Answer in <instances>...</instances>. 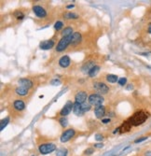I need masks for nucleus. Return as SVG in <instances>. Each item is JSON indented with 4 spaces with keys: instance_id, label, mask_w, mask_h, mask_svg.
Segmentation results:
<instances>
[{
    "instance_id": "f257e3e1",
    "label": "nucleus",
    "mask_w": 151,
    "mask_h": 156,
    "mask_svg": "<svg viewBox=\"0 0 151 156\" xmlns=\"http://www.w3.org/2000/svg\"><path fill=\"white\" fill-rule=\"evenodd\" d=\"M147 115L143 111H138L136 113H134L132 117H131L128 121L130 122V123L132 126H138L141 125L144 122L147 121Z\"/></svg>"
},
{
    "instance_id": "f03ea898",
    "label": "nucleus",
    "mask_w": 151,
    "mask_h": 156,
    "mask_svg": "<svg viewBox=\"0 0 151 156\" xmlns=\"http://www.w3.org/2000/svg\"><path fill=\"white\" fill-rule=\"evenodd\" d=\"M71 41H72V36L62 38V39L59 41L58 45H57V47H56V51H64L67 47H68V45L71 43Z\"/></svg>"
},
{
    "instance_id": "7ed1b4c3",
    "label": "nucleus",
    "mask_w": 151,
    "mask_h": 156,
    "mask_svg": "<svg viewBox=\"0 0 151 156\" xmlns=\"http://www.w3.org/2000/svg\"><path fill=\"white\" fill-rule=\"evenodd\" d=\"M38 150H39L40 153H42V154H49V153H51L52 152H54L56 150V146L53 143H45L40 145L39 148H38Z\"/></svg>"
},
{
    "instance_id": "20e7f679",
    "label": "nucleus",
    "mask_w": 151,
    "mask_h": 156,
    "mask_svg": "<svg viewBox=\"0 0 151 156\" xmlns=\"http://www.w3.org/2000/svg\"><path fill=\"white\" fill-rule=\"evenodd\" d=\"M89 100V104L91 106H94V107H98V106H101L104 102V98L99 95V94H96V93H93V94H91L88 98Z\"/></svg>"
},
{
    "instance_id": "39448f33",
    "label": "nucleus",
    "mask_w": 151,
    "mask_h": 156,
    "mask_svg": "<svg viewBox=\"0 0 151 156\" xmlns=\"http://www.w3.org/2000/svg\"><path fill=\"white\" fill-rule=\"evenodd\" d=\"M75 135V130L74 129H67L63 132L61 135V141L62 142H67L68 140L73 137Z\"/></svg>"
},
{
    "instance_id": "423d86ee",
    "label": "nucleus",
    "mask_w": 151,
    "mask_h": 156,
    "mask_svg": "<svg viewBox=\"0 0 151 156\" xmlns=\"http://www.w3.org/2000/svg\"><path fill=\"white\" fill-rule=\"evenodd\" d=\"M73 108H74V103H72L71 101H67L66 104L64 105V107H63V109H62L61 112H60L61 116H63V117H64V116H67V115H68V114H69L72 111Z\"/></svg>"
},
{
    "instance_id": "0eeeda50",
    "label": "nucleus",
    "mask_w": 151,
    "mask_h": 156,
    "mask_svg": "<svg viewBox=\"0 0 151 156\" xmlns=\"http://www.w3.org/2000/svg\"><path fill=\"white\" fill-rule=\"evenodd\" d=\"M33 11L39 18H45L47 16V11L41 6H34Z\"/></svg>"
},
{
    "instance_id": "6e6552de",
    "label": "nucleus",
    "mask_w": 151,
    "mask_h": 156,
    "mask_svg": "<svg viewBox=\"0 0 151 156\" xmlns=\"http://www.w3.org/2000/svg\"><path fill=\"white\" fill-rule=\"evenodd\" d=\"M93 87H94V89H96L98 92L102 93H106L109 91L108 86L103 82H95L93 84Z\"/></svg>"
},
{
    "instance_id": "1a4fd4ad",
    "label": "nucleus",
    "mask_w": 151,
    "mask_h": 156,
    "mask_svg": "<svg viewBox=\"0 0 151 156\" xmlns=\"http://www.w3.org/2000/svg\"><path fill=\"white\" fill-rule=\"evenodd\" d=\"M86 99H87V93L84 91H80L75 95V102H76V103L83 104V103H85Z\"/></svg>"
},
{
    "instance_id": "9d476101",
    "label": "nucleus",
    "mask_w": 151,
    "mask_h": 156,
    "mask_svg": "<svg viewBox=\"0 0 151 156\" xmlns=\"http://www.w3.org/2000/svg\"><path fill=\"white\" fill-rule=\"evenodd\" d=\"M18 83H19V86L23 87V88L27 89V90H29L33 86V82L29 79H21V80H19Z\"/></svg>"
},
{
    "instance_id": "9b49d317",
    "label": "nucleus",
    "mask_w": 151,
    "mask_h": 156,
    "mask_svg": "<svg viewBox=\"0 0 151 156\" xmlns=\"http://www.w3.org/2000/svg\"><path fill=\"white\" fill-rule=\"evenodd\" d=\"M54 47V41L53 40H44L40 43V48L42 50H50Z\"/></svg>"
},
{
    "instance_id": "f8f14e48",
    "label": "nucleus",
    "mask_w": 151,
    "mask_h": 156,
    "mask_svg": "<svg viewBox=\"0 0 151 156\" xmlns=\"http://www.w3.org/2000/svg\"><path fill=\"white\" fill-rule=\"evenodd\" d=\"M94 113H95V116H96V118L98 119H101L104 117V115L105 114V107L103 105L101 106H98L95 108V110H94Z\"/></svg>"
},
{
    "instance_id": "ddd939ff",
    "label": "nucleus",
    "mask_w": 151,
    "mask_h": 156,
    "mask_svg": "<svg viewBox=\"0 0 151 156\" xmlns=\"http://www.w3.org/2000/svg\"><path fill=\"white\" fill-rule=\"evenodd\" d=\"M73 110H74V113H75L76 116H82V115L84 114L83 110H82L81 104H79V103H76V102L74 103V108H73Z\"/></svg>"
},
{
    "instance_id": "4468645a",
    "label": "nucleus",
    "mask_w": 151,
    "mask_h": 156,
    "mask_svg": "<svg viewBox=\"0 0 151 156\" xmlns=\"http://www.w3.org/2000/svg\"><path fill=\"white\" fill-rule=\"evenodd\" d=\"M70 58L67 56V55H64L63 56L61 59L59 60V65L62 67H67L69 65H70Z\"/></svg>"
},
{
    "instance_id": "2eb2a0df",
    "label": "nucleus",
    "mask_w": 151,
    "mask_h": 156,
    "mask_svg": "<svg viewBox=\"0 0 151 156\" xmlns=\"http://www.w3.org/2000/svg\"><path fill=\"white\" fill-rule=\"evenodd\" d=\"M132 125L130 123V122L126 121V122H124V123L122 124L121 126L119 127V132L120 133H127V132H129L132 129Z\"/></svg>"
},
{
    "instance_id": "dca6fc26",
    "label": "nucleus",
    "mask_w": 151,
    "mask_h": 156,
    "mask_svg": "<svg viewBox=\"0 0 151 156\" xmlns=\"http://www.w3.org/2000/svg\"><path fill=\"white\" fill-rule=\"evenodd\" d=\"M80 41H81V35H80V33L76 32V33H74V34L72 35V41H71L72 45H77Z\"/></svg>"
},
{
    "instance_id": "f3484780",
    "label": "nucleus",
    "mask_w": 151,
    "mask_h": 156,
    "mask_svg": "<svg viewBox=\"0 0 151 156\" xmlns=\"http://www.w3.org/2000/svg\"><path fill=\"white\" fill-rule=\"evenodd\" d=\"M13 107H14V109L16 110L21 111V110H24L25 104L24 102L21 101V100H16V101H14V103H13Z\"/></svg>"
},
{
    "instance_id": "a211bd4d",
    "label": "nucleus",
    "mask_w": 151,
    "mask_h": 156,
    "mask_svg": "<svg viewBox=\"0 0 151 156\" xmlns=\"http://www.w3.org/2000/svg\"><path fill=\"white\" fill-rule=\"evenodd\" d=\"M15 92H16L17 94H19V95H21V96H24V95H26V94L28 93V90H27V89H25V88H23V87H21V86H19L18 88H16Z\"/></svg>"
},
{
    "instance_id": "6ab92c4d",
    "label": "nucleus",
    "mask_w": 151,
    "mask_h": 156,
    "mask_svg": "<svg viewBox=\"0 0 151 156\" xmlns=\"http://www.w3.org/2000/svg\"><path fill=\"white\" fill-rule=\"evenodd\" d=\"M106 80L108 82L110 83H115V82H117V80H118V77L117 75H113V74H109L106 76Z\"/></svg>"
},
{
    "instance_id": "aec40b11",
    "label": "nucleus",
    "mask_w": 151,
    "mask_h": 156,
    "mask_svg": "<svg viewBox=\"0 0 151 156\" xmlns=\"http://www.w3.org/2000/svg\"><path fill=\"white\" fill-rule=\"evenodd\" d=\"M100 70V67H98V66H95V67H93L89 71V76L90 77H94L96 76V74L99 72Z\"/></svg>"
},
{
    "instance_id": "412c9836",
    "label": "nucleus",
    "mask_w": 151,
    "mask_h": 156,
    "mask_svg": "<svg viewBox=\"0 0 151 156\" xmlns=\"http://www.w3.org/2000/svg\"><path fill=\"white\" fill-rule=\"evenodd\" d=\"M72 32H73L72 27H65V28L63 30V32H62V36H63V37H69V36H72Z\"/></svg>"
},
{
    "instance_id": "4be33fe9",
    "label": "nucleus",
    "mask_w": 151,
    "mask_h": 156,
    "mask_svg": "<svg viewBox=\"0 0 151 156\" xmlns=\"http://www.w3.org/2000/svg\"><path fill=\"white\" fill-rule=\"evenodd\" d=\"M64 18H66V19H77L78 15L72 12H66L64 13Z\"/></svg>"
},
{
    "instance_id": "5701e85b",
    "label": "nucleus",
    "mask_w": 151,
    "mask_h": 156,
    "mask_svg": "<svg viewBox=\"0 0 151 156\" xmlns=\"http://www.w3.org/2000/svg\"><path fill=\"white\" fill-rule=\"evenodd\" d=\"M67 155V150L66 149H60L57 151L56 156H66Z\"/></svg>"
},
{
    "instance_id": "b1692460",
    "label": "nucleus",
    "mask_w": 151,
    "mask_h": 156,
    "mask_svg": "<svg viewBox=\"0 0 151 156\" xmlns=\"http://www.w3.org/2000/svg\"><path fill=\"white\" fill-rule=\"evenodd\" d=\"M9 122V118H5L1 121V125H0V130H3L5 127L7 126V124Z\"/></svg>"
},
{
    "instance_id": "393cba45",
    "label": "nucleus",
    "mask_w": 151,
    "mask_h": 156,
    "mask_svg": "<svg viewBox=\"0 0 151 156\" xmlns=\"http://www.w3.org/2000/svg\"><path fill=\"white\" fill-rule=\"evenodd\" d=\"M81 107H82V110H83V112H87L89 110H91V105L90 104H86V103H83V104H81Z\"/></svg>"
},
{
    "instance_id": "a878e982",
    "label": "nucleus",
    "mask_w": 151,
    "mask_h": 156,
    "mask_svg": "<svg viewBox=\"0 0 151 156\" xmlns=\"http://www.w3.org/2000/svg\"><path fill=\"white\" fill-rule=\"evenodd\" d=\"M14 16L18 19V20H22L23 17H24V15H23V13L21 12V11H19V10H17L16 12L14 13Z\"/></svg>"
},
{
    "instance_id": "bb28decb",
    "label": "nucleus",
    "mask_w": 151,
    "mask_h": 156,
    "mask_svg": "<svg viewBox=\"0 0 151 156\" xmlns=\"http://www.w3.org/2000/svg\"><path fill=\"white\" fill-rule=\"evenodd\" d=\"M59 122L61 123V125H62L63 127H66L67 124H68V121H67V120L64 118V117H63V118L60 119V120H59Z\"/></svg>"
},
{
    "instance_id": "cd10ccee",
    "label": "nucleus",
    "mask_w": 151,
    "mask_h": 156,
    "mask_svg": "<svg viewBox=\"0 0 151 156\" xmlns=\"http://www.w3.org/2000/svg\"><path fill=\"white\" fill-rule=\"evenodd\" d=\"M63 26V23L62 22H57L56 23H55V25H54V28L57 31H59V30H61L62 29V27Z\"/></svg>"
},
{
    "instance_id": "c85d7f7f",
    "label": "nucleus",
    "mask_w": 151,
    "mask_h": 156,
    "mask_svg": "<svg viewBox=\"0 0 151 156\" xmlns=\"http://www.w3.org/2000/svg\"><path fill=\"white\" fill-rule=\"evenodd\" d=\"M94 152V149H92V148H89L87 149L85 152H84V154H86V155H91Z\"/></svg>"
},
{
    "instance_id": "c756f323",
    "label": "nucleus",
    "mask_w": 151,
    "mask_h": 156,
    "mask_svg": "<svg viewBox=\"0 0 151 156\" xmlns=\"http://www.w3.org/2000/svg\"><path fill=\"white\" fill-rule=\"evenodd\" d=\"M126 81H127L126 78H121V79L118 80V83H119L120 85H124V84H126Z\"/></svg>"
},
{
    "instance_id": "7c9ffc66",
    "label": "nucleus",
    "mask_w": 151,
    "mask_h": 156,
    "mask_svg": "<svg viewBox=\"0 0 151 156\" xmlns=\"http://www.w3.org/2000/svg\"><path fill=\"white\" fill-rule=\"evenodd\" d=\"M147 138V136H144V137H141V138H137L135 139V141H134V143H139V142H142L144 140H146Z\"/></svg>"
},
{
    "instance_id": "2f4dec72",
    "label": "nucleus",
    "mask_w": 151,
    "mask_h": 156,
    "mask_svg": "<svg viewBox=\"0 0 151 156\" xmlns=\"http://www.w3.org/2000/svg\"><path fill=\"white\" fill-rule=\"evenodd\" d=\"M94 147H95V148H99V149H100V148H103V147H104V144H102V143L95 144V145H94Z\"/></svg>"
},
{
    "instance_id": "473e14b6",
    "label": "nucleus",
    "mask_w": 151,
    "mask_h": 156,
    "mask_svg": "<svg viewBox=\"0 0 151 156\" xmlns=\"http://www.w3.org/2000/svg\"><path fill=\"white\" fill-rule=\"evenodd\" d=\"M95 139H96V140H102V139H103V135H96Z\"/></svg>"
},
{
    "instance_id": "72a5a7b5",
    "label": "nucleus",
    "mask_w": 151,
    "mask_h": 156,
    "mask_svg": "<svg viewBox=\"0 0 151 156\" xmlns=\"http://www.w3.org/2000/svg\"><path fill=\"white\" fill-rule=\"evenodd\" d=\"M102 122H103V123H108L110 122V119H103Z\"/></svg>"
},
{
    "instance_id": "f704fd0d",
    "label": "nucleus",
    "mask_w": 151,
    "mask_h": 156,
    "mask_svg": "<svg viewBox=\"0 0 151 156\" xmlns=\"http://www.w3.org/2000/svg\"><path fill=\"white\" fill-rule=\"evenodd\" d=\"M145 156H151V151H148L145 153Z\"/></svg>"
},
{
    "instance_id": "c9c22d12",
    "label": "nucleus",
    "mask_w": 151,
    "mask_h": 156,
    "mask_svg": "<svg viewBox=\"0 0 151 156\" xmlns=\"http://www.w3.org/2000/svg\"><path fill=\"white\" fill-rule=\"evenodd\" d=\"M52 84H54V83H57V85L60 84V81L59 80H52V82H51Z\"/></svg>"
},
{
    "instance_id": "e433bc0d",
    "label": "nucleus",
    "mask_w": 151,
    "mask_h": 156,
    "mask_svg": "<svg viewBox=\"0 0 151 156\" xmlns=\"http://www.w3.org/2000/svg\"><path fill=\"white\" fill-rule=\"evenodd\" d=\"M71 8H74V6H73V5H69V6H67V9H71Z\"/></svg>"
},
{
    "instance_id": "4c0bfd02",
    "label": "nucleus",
    "mask_w": 151,
    "mask_h": 156,
    "mask_svg": "<svg viewBox=\"0 0 151 156\" xmlns=\"http://www.w3.org/2000/svg\"><path fill=\"white\" fill-rule=\"evenodd\" d=\"M148 32H149V33H151V25L149 26V28H148Z\"/></svg>"
}]
</instances>
